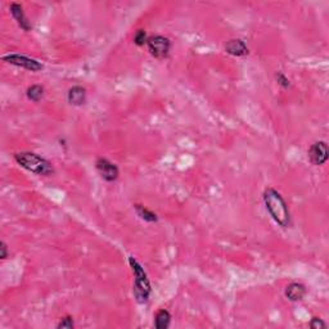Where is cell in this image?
I'll return each mask as SVG.
<instances>
[{
  "mask_svg": "<svg viewBox=\"0 0 329 329\" xmlns=\"http://www.w3.org/2000/svg\"><path fill=\"white\" fill-rule=\"evenodd\" d=\"M264 204L266 206L272 220L283 228H288L290 225V214L288 210L284 198L282 197L279 192L276 189L268 188L264 192Z\"/></svg>",
  "mask_w": 329,
  "mask_h": 329,
  "instance_id": "1",
  "label": "cell"
},
{
  "mask_svg": "<svg viewBox=\"0 0 329 329\" xmlns=\"http://www.w3.org/2000/svg\"><path fill=\"white\" fill-rule=\"evenodd\" d=\"M14 160L20 166L26 168L30 172L42 175V176H49L54 172V168L48 160L32 152H20L14 154Z\"/></svg>",
  "mask_w": 329,
  "mask_h": 329,
  "instance_id": "2",
  "label": "cell"
},
{
  "mask_svg": "<svg viewBox=\"0 0 329 329\" xmlns=\"http://www.w3.org/2000/svg\"><path fill=\"white\" fill-rule=\"evenodd\" d=\"M129 264L130 266H132V272H134V276H135L134 288H132L135 300H136L139 304H147L148 300H150V292H152V288H150V279H148L147 276V272H144L140 262H139L138 260H135L134 258H129Z\"/></svg>",
  "mask_w": 329,
  "mask_h": 329,
  "instance_id": "3",
  "label": "cell"
},
{
  "mask_svg": "<svg viewBox=\"0 0 329 329\" xmlns=\"http://www.w3.org/2000/svg\"><path fill=\"white\" fill-rule=\"evenodd\" d=\"M147 46L150 53L152 54L154 58L158 60H164L168 56L171 49V42L168 38H164L162 35H154L148 38Z\"/></svg>",
  "mask_w": 329,
  "mask_h": 329,
  "instance_id": "4",
  "label": "cell"
},
{
  "mask_svg": "<svg viewBox=\"0 0 329 329\" xmlns=\"http://www.w3.org/2000/svg\"><path fill=\"white\" fill-rule=\"evenodd\" d=\"M3 60L6 63H10L13 66L22 67V68L32 72H38L42 70V64L39 60L26 57V56H22V54H8V56H4Z\"/></svg>",
  "mask_w": 329,
  "mask_h": 329,
  "instance_id": "5",
  "label": "cell"
},
{
  "mask_svg": "<svg viewBox=\"0 0 329 329\" xmlns=\"http://www.w3.org/2000/svg\"><path fill=\"white\" fill-rule=\"evenodd\" d=\"M308 156L310 162L315 166H320L328 161L329 150L326 142H316L310 147L308 152Z\"/></svg>",
  "mask_w": 329,
  "mask_h": 329,
  "instance_id": "6",
  "label": "cell"
},
{
  "mask_svg": "<svg viewBox=\"0 0 329 329\" xmlns=\"http://www.w3.org/2000/svg\"><path fill=\"white\" fill-rule=\"evenodd\" d=\"M96 171L99 172V175H100L106 182H114V180H117L118 175H120L118 168H117L114 164H112L111 161H108L107 158L96 160Z\"/></svg>",
  "mask_w": 329,
  "mask_h": 329,
  "instance_id": "7",
  "label": "cell"
},
{
  "mask_svg": "<svg viewBox=\"0 0 329 329\" xmlns=\"http://www.w3.org/2000/svg\"><path fill=\"white\" fill-rule=\"evenodd\" d=\"M225 50H226V53L230 54V56H234V57H244V56L248 54L247 45L240 39L229 40V42H226V45H225Z\"/></svg>",
  "mask_w": 329,
  "mask_h": 329,
  "instance_id": "8",
  "label": "cell"
},
{
  "mask_svg": "<svg viewBox=\"0 0 329 329\" xmlns=\"http://www.w3.org/2000/svg\"><path fill=\"white\" fill-rule=\"evenodd\" d=\"M10 13H12L13 18H14L16 21H17L18 26L21 27L22 30L30 31L31 28H32L31 24L28 22V20H27L26 16H24V8H22L21 4H18V3L10 4Z\"/></svg>",
  "mask_w": 329,
  "mask_h": 329,
  "instance_id": "9",
  "label": "cell"
},
{
  "mask_svg": "<svg viewBox=\"0 0 329 329\" xmlns=\"http://www.w3.org/2000/svg\"><path fill=\"white\" fill-rule=\"evenodd\" d=\"M306 294V287L301 283H290L287 288H286V296L290 301H301Z\"/></svg>",
  "mask_w": 329,
  "mask_h": 329,
  "instance_id": "10",
  "label": "cell"
},
{
  "mask_svg": "<svg viewBox=\"0 0 329 329\" xmlns=\"http://www.w3.org/2000/svg\"><path fill=\"white\" fill-rule=\"evenodd\" d=\"M68 102L74 106H82L86 102V90L82 86L71 88L68 90Z\"/></svg>",
  "mask_w": 329,
  "mask_h": 329,
  "instance_id": "11",
  "label": "cell"
},
{
  "mask_svg": "<svg viewBox=\"0 0 329 329\" xmlns=\"http://www.w3.org/2000/svg\"><path fill=\"white\" fill-rule=\"evenodd\" d=\"M171 322V314L168 310H160L154 318V326L157 329H166L168 328Z\"/></svg>",
  "mask_w": 329,
  "mask_h": 329,
  "instance_id": "12",
  "label": "cell"
},
{
  "mask_svg": "<svg viewBox=\"0 0 329 329\" xmlns=\"http://www.w3.org/2000/svg\"><path fill=\"white\" fill-rule=\"evenodd\" d=\"M135 211L140 216V218H143L144 222H157V215L154 212H152L150 210L146 208L142 204H135Z\"/></svg>",
  "mask_w": 329,
  "mask_h": 329,
  "instance_id": "13",
  "label": "cell"
},
{
  "mask_svg": "<svg viewBox=\"0 0 329 329\" xmlns=\"http://www.w3.org/2000/svg\"><path fill=\"white\" fill-rule=\"evenodd\" d=\"M27 98L32 102H40L44 96V88L42 85H32L27 89Z\"/></svg>",
  "mask_w": 329,
  "mask_h": 329,
  "instance_id": "14",
  "label": "cell"
},
{
  "mask_svg": "<svg viewBox=\"0 0 329 329\" xmlns=\"http://www.w3.org/2000/svg\"><path fill=\"white\" fill-rule=\"evenodd\" d=\"M148 42V36H147V32L144 30H138L136 32H135L134 35V42L138 46H143L144 44H147Z\"/></svg>",
  "mask_w": 329,
  "mask_h": 329,
  "instance_id": "15",
  "label": "cell"
},
{
  "mask_svg": "<svg viewBox=\"0 0 329 329\" xmlns=\"http://www.w3.org/2000/svg\"><path fill=\"white\" fill-rule=\"evenodd\" d=\"M75 326V323H74V319L72 316H64L60 319V322L58 323L57 328L58 329H72Z\"/></svg>",
  "mask_w": 329,
  "mask_h": 329,
  "instance_id": "16",
  "label": "cell"
},
{
  "mask_svg": "<svg viewBox=\"0 0 329 329\" xmlns=\"http://www.w3.org/2000/svg\"><path fill=\"white\" fill-rule=\"evenodd\" d=\"M276 81H278V84L283 88H288L290 85V81L286 78L284 74H282V72H278L276 75Z\"/></svg>",
  "mask_w": 329,
  "mask_h": 329,
  "instance_id": "17",
  "label": "cell"
},
{
  "mask_svg": "<svg viewBox=\"0 0 329 329\" xmlns=\"http://www.w3.org/2000/svg\"><path fill=\"white\" fill-rule=\"evenodd\" d=\"M310 326H312V329H320L326 328V324L324 323L322 319H319V318H312V320L310 322Z\"/></svg>",
  "mask_w": 329,
  "mask_h": 329,
  "instance_id": "18",
  "label": "cell"
},
{
  "mask_svg": "<svg viewBox=\"0 0 329 329\" xmlns=\"http://www.w3.org/2000/svg\"><path fill=\"white\" fill-rule=\"evenodd\" d=\"M0 258H2V260H6L8 258V247L4 242L0 243Z\"/></svg>",
  "mask_w": 329,
  "mask_h": 329,
  "instance_id": "19",
  "label": "cell"
}]
</instances>
